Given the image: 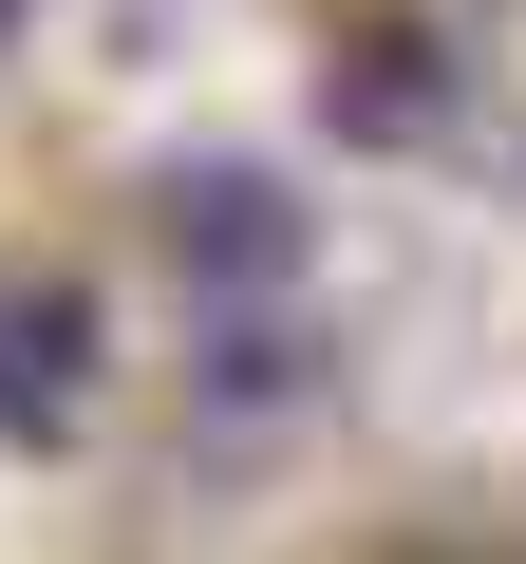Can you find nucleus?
<instances>
[{"label":"nucleus","mask_w":526,"mask_h":564,"mask_svg":"<svg viewBox=\"0 0 526 564\" xmlns=\"http://www.w3.org/2000/svg\"><path fill=\"white\" fill-rule=\"evenodd\" d=\"M169 226H188L207 263H283V188H244V170H226V188H188Z\"/></svg>","instance_id":"f03ea898"},{"label":"nucleus","mask_w":526,"mask_h":564,"mask_svg":"<svg viewBox=\"0 0 526 564\" xmlns=\"http://www.w3.org/2000/svg\"><path fill=\"white\" fill-rule=\"evenodd\" d=\"M76 358H95V302H76V282L0 302V414H20V433H57V414H76Z\"/></svg>","instance_id":"f257e3e1"},{"label":"nucleus","mask_w":526,"mask_h":564,"mask_svg":"<svg viewBox=\"0 0 526 564\" xmlns=\"http://www.w3.org/2000/svg\"><path fill=\"white\" fill-rule=\"evenodd\" d=\"M0 20H20V0H0Z\"/></svg>","instance_id":"7ed1b4c3"}]
</instances>
